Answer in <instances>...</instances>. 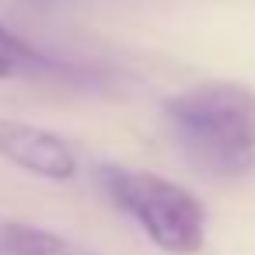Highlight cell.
<instances>
[{
  "mask_svg": "<svg viewBox=\"0 0 255 255\" xmlns=\"http://www.w3.org/2000/svg\"><path fill=\"white\" fill-rule=\"evenodd\" d=\"M98 182L109 192V199L119 210H126L161 252L192 255L203 248L206 210L185 185L123 164H102Z\"/></svg>",
  "mask_w": 255,
  "mask_h": 255,
  "instance_id": "7a4b0ae2",
  "label": "cell"
},
{
  "mask_svg": "<svg viewBox=\"0 0 255 255\" xmlns=\"http://www.w3.org/2000/svg\"><path fill=\"white\" fill-rule=\"evenodd\" d=\"M0 49H4L14 63H21V60H28L32 67H46V70H53V74H60V77H70V81H77L81 74L74 70V67H67V63H56V60H49L46 53H39L35 46H28L25 39H18L11 28H4L0 25Z\"/></svg>",
  "mask_w": 255,
  "mask_h": 255,
  "instance_id": "5b68a950",
  "label": "cell"
},
{
  "mask_svg": "<svg viewBox=\"0 0 255 255\" xmlns=\"http://www.w3.org/2000/svg\"><path fill=\"white\" fill-rule=\"evenodd\" d=\"M0 157L49 182H67L77 175V154L70 143L21 119H0Z\"/></svg>",
  "mask_w": 255,
  "mask_h": 255,
  "instance_id": "3957f363",
  "label": "cell"
},
{
  "mask_svg": "<svg viewBox=\"0 0 255 255\" xmlns=\"http://www.w3.org/2000/svg\"><path fill=\"white\" fill-rule=\"evenodd\" d=\"M168 123L196 164L217 175L248 171L255 161V91L234 81L199 84L164 105Z\"/></svg>",
  "mask_w": 255,
  "mask_h": 255,
  "instance_id": "6da1fadb",
  "label": "cell"
},
{
  "mask_svg": "<svg viewBox=\"0 0 255 255\" xmlns=\"http://www.w3.org/2000/svg\"><path fill=\"white\" fill-rule=\"evenodd\" d=\"M11 70H14V60H11L7 53H0V77H7Z\"/></svg>",
  "mask_w": 255,
  "mask_h": 255,
  "instance_id": "8992f818",
  "label": "cell"
},
{
  "mask_svg": "<svg viewBox=\"0 0 255 255\" xmlns=\"http://www.w3.org/2000/svg\"><path fill=\"white\" fill-rule=\"evenodd\" d=\"M0 248L11 255H98L56 231L35 227V224H21V220H7L0 224Z\"/></svg>",
  "mask_w": 255,
  "mask_h": 255,
  "instance_id": "277c9868",
  "label": "cell"
}]
</instances>
